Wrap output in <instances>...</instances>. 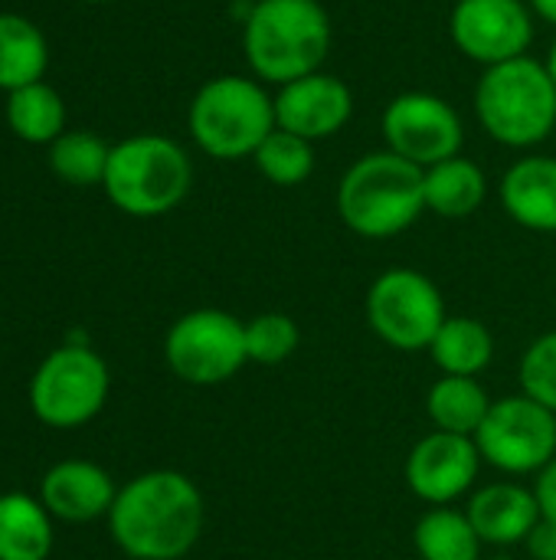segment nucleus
Here are the masks:
<instances>
[{"instance_id":"f257e3e1","label":"nucleus","mask_w":556,"mask_h":560,"mask_svg":"<svg viewBox=\"0 0 556 560\" xmlns=\"http://www.w3.org/2000/svg\"><path fill=\"white\" fill-rule=\"evenodd\" d=\"M206 509L197 482L177 469H151L125 482L108 512L111 541L131 560H180L203 535Z\"/></svg>"},{"instance_id":"f03ea898","label":"nucleus","mask_w":556,"mask_h":560,"mask_svg":"<svg viewBox=\"0 0 556 560\" xmlns=\"http://www.w3.org/2000/svg\"><path fill=\"white\" fill-rule=\"evenodd\" d=\"M249 69L262 82L288 85L321 72L331 49V20L318 0H259L242 23Z\"/></svg>"},{"instance_id":"7ed1b4c3","label":"nucleus","mask_w":556,"mask_h":560,"mask_svg":"<svg viewBox=\"0 0 556 560\" xmlns=\"http://www.w3.org/2000/svg\"><path fill=\"white\" fill-rule=\"evenodd\" d=\"M423 210V167L390 148L357 158L338 184V217L364 240L400 236Z\"/></svg>"},{"instance_id":"20e7f679","label":"nucleus","mask_w":556,"mask_h":560,"mask_svg":"<svg viewBox=\"0 0 556 560\" xmlns=\"http://www.w3.org/2000/svg\"><path fill=\"white\" fill-rule=\"evenodd\" d=\"M193 184L187 151L164 135H134L111 144L105 167V197L128 217L151 220L184 203Z\"/></svg>"},{"instance_id":"39448f33","label":"nucleus","mask_w":556,"mask_h":560,"mask_svg":"<svg viewBox=\"0 0 556 560\" xmlns=\"http://www.w3.org/2000/svg\"><path fill=\"white\" fill-rule=\"evenodd\" d=\"M482 128L508 148H534L556 125V85L544 62L518 56L488 66L475 85Z\"/></svg>"},{"instance_id":"423d86ee","label":"nucleus","mask_w":556,"mask_h":560,"mask_svg":"<svg viewBox=\"0 0 556 560\" xmlns=\"http://www.w3.org/2000/svg\"><path fill=\"white\" fill-rule=\"evenodd\" d=\"M187 125L203 154L216 161L252 158L275 131V98L256 79L216 75L193 95Z\"/></svg>"},{"instance_id":"0eeeda50","label":"nucleus","mask_w":556,"mask_h":560,"mask_svg":"<svg viewBox=\"0 0 556 560\" xmlns=\"http://www.w3.org/2000/svg\"><path fill=\"white\" fill-rule=\"evenodd\" d=\"M111 374L102 354L88 345H59L49 351L29 381V410L43 427L75 430L95 420L108 400Z\"/></svg>"},{"instance_id":"6e6552de","label":"nucleus","mask_w":556,"mask_h":560,"mask_svg":"<svg viewBox=\"0 0 556 560\" xmlns=\"http://www.w3.org/2000/svg\"><path fill=\"white\" fill-rule=\"evenodd\" d=\"M367 325L393 351H429L436 331L442 328L446 299L439 285L406 266L380 272L367 289Z\"/></svg>"},{"instance_id":"1a4fd4ad","label":"nucleus","mask_w":556,"mask_h":560,"mask_svg":"<svg viewBox=\"0 0 556 560\" xmlns=\"http://www.w3.org/2000/svg\"><path fill=\"white\" fill-rule=\"evenodd\" d=\"M164 361L184 384L216 387L233 381L246 364V322L223 308L180 315L164 338Z\"/></svg>"},{"instance_id":"9d476101","label":"nucleus","mask_w":556,"mask_h":560,"mask_svg":"<svg viewBox=\"0 0 556 560\" xmlns=\"http://www.w3.org/2000/svg\"><path fill=\"white\" fill-rule=\"evenodd\" d=\"M475 446L482 463L508 476L541 472L556 459V413L528 394L501 397L475 433Z\"/></svg>"},{"instance_id":"9b49d317","label":"nucleus","mask_w":556,"mask_h":560,"mask_svg":"<svg viewBox=\"0 0 556 560\" xmlns=\"http://www.w3.org/2000/svg\"><path fill=\"white\" fill-rule=\"evenodd\" d=\"M387 148L416 167H433L462 151V118L459 112L433 92H403L383 108Z\"/></svg>"},{"instance_id":"f8f14e48","label":"nucleus","mask_w":556,"mask_h":560,"mask_svg":"<svg viewBox=\"0 0 556 560\" xmlns=\"http://www.w3.org/2000/svg\"><path fill=\"white\" fill-rule=\"evenodd\" d=\"M449 33L462 56L488 69L528 56L534 20L524 0H459L452 7Z\"/></svg>"},{"instance_id":"ddd939ff","label":"nucleus","mask_w":556,"mask_h":560,"mask_svg":"<svg viewBox=\"0 0 556 560\" xmlns=\"http://www.w3.org/2000/svg\"><path fill=\"white\" fill-rule=\"evenodd\" d=\"M478 469L482 453L472 436L433 430L406 456V486L419 502L442 509L472 492Z\"/></svg>"},{"instance_id":"4468645a","label":"nucleus","mask_w":556,"mask_h":560,"mask_svg":"<svg viewBox=\"0 0 556 560\" xmlns=\"http://www.w3.org/2000/svg\"><path fill=\"white\" fill-rule=\"evenodd\" d=\"M354 112L351 89L328 72L301 75L275 95V128L301 135L308 141H321L338 135Z\"/></svg>"},{"instance_id":"2eb2a0df","label":"nucleus","mask_w":556,"mask_h":560,"mask_svg":"<svg viewBox=\"0 0 556 560\" xmlns=\"http://www.w3.org/2000/svg\"><path fill=\"white\" fill-rule=\"evenodd\" d=\"M115 495V479L88 459L56 463L39 482V502L46 505V512L69 525L108 518Z\"/></svg>"},{"instance_id":"dca6fc26","label":"nucleus","mask_w":556,"mask_h":560,"mask_svg":"<svg viewBox=\"0 0 556 560\" xmlns=\"http://www.w3.org/2000/svg\"><path fill=\"white\" fill-rule=\"evenodd\" d=\"M465 515L472 518L482 545L511 548L524 545L534 525L541 522V505L534 489L518 482H492L472 492Z\"/></svg>"},{"instance_id":"f3484780","label":"nucleus","mask_w":556,"mask_h":560,"mask_svg":"<svg viewBox=\"0 0 556 560\" xmlns=\"http://www.w3.org/2000/svg\"><path fill=\"white\" fill-rule=\"evenodd\" d=\"M508 217L534 233H556V158L528 154L514 161L501 180Z\"/></svg>"},{"instance_id":"a211bd4d","label":"nucleus","mask_w":556,"mask_h":560,"mask_svg":"<svg viewBox=\"0 0 556 560\" xmlns=\"http://www.w3.org/2000/svg\"><path fill=\"white\" fill-rule=\"evenodd\" d=\"M423 194H426V210H433L436 217L465 220L485 203L488 180L475 161L456 154L423 171Z\"/></svg>"},{"instance_id":"6ab92c4d","label":"nucleus","mask_w":556,"mask_h":560,"mask_svg":"<svg viewBox=\"0 0 556 560\" xmlns=\"http://www.w3.org/2000/svg\"><path fill=\"white\" fill-rule=\"evenodd\" d=\"M52 551V515L23 492L0 495V560H46Z\"/></svg>"},{"instance_id":"aec40b11","label":"nucleus","mask_w":556,"mask_h":560,"mask_svg":"<svg viewBox=\"0 0 556 560\" xmlns=\"http://www.w3.org/2000/svg\"><path fill=\"white\" fill-rule=\"evenodd\" d=\"M433 364L449 377H478L495 358V338L485 322L449 315L429 345Z\"/></svg>"},{"instance_id":"412c9836","label":"nucleus","mask_w":556,"mask_h":560,"mask_svg":"<svg viewBox=\"0 0 556 560\" xmlns=\"http://www.w3.org/2000/svg\"><path fill=\"white\" fill-rule=\"evenodd\" d=\"M492 404L495 400L488 397V390L475 377H449V374H442L426 394V413H429L433 427L442 430V433L472 436V440L482 430Z\"/></svg>"},{"instance_id":"4be33fe9","label":"nucleus","mask_w":556,"mask_h":560,"mask_svg":"<svg viewBox=\"0 0 556 560\" xmlns=\"http://www.w3.org/2000/svg\"><path fill=\"white\" fill-rule=\"evenodd\" d=\"M46 66L49 46L43 30L20 13H0V92L39 82Z\"/></svg>"},{"instance_id":"5701e85b","label":"nucleus","mask_w":556,"mask_h":560,"mask_svg":"<svg viewBox=\"0 0 556 560\" xmlns=\"http://www.w3.org/2000/svg\"><path fill=\"white\" fill-rule=\"evenodd\" d=\"M7 128L26 144H52L66 131V102L49 82H29L7 92Z\"/></svg>"},{"instance_id":"b1692460","label":"nucleus","mask_w":556,"mask_h":560,"mask_svg":"<svg viewBox=\"0 0 556 560\" xmlns=\"http://www.w3.org/2000/svg\"><path fill=\"white\" fill-rule=\"evenodd\" d=\"M413 548L419 560H478L482 538L465 512L442 505V509H429L416 522Z\"/></svg>"},{"instance_id":"393cba45","label":"nucleus","mask_w":556,"mask_h":560,"mask_svg":"<svg viewBox=\"0 0 556 560\" xmlns=\"http://www.w3.org/2000/svg\"><path fill=\"white\" fill-rule=\"evenodd\" d=\"M108 154L111 144H105L102 138L88 131H62L49 144V167L59 180L72 187H92L105 180Z\"/></svg>"},{"instance_id":"a878e982","label":"nucleus","mask_w":556,"mask_h":560,"mask_svg":"<svg viewBox=\"0 0 556 560\" xmlns=\"http://www.w3.org/2000/svg\"><path fill=\"white\" fill-rule=\"evenodd\" d=\"M315 141L301 138V135H292L285 128H275L262 144L259 151L252 154L259 174L265 180H272L275 187H298L311 177L315 171Z\"/></svg>"},{"instance_id":"bb28decb","label":"nucleus","mask_w":556,"mask_h":560,"mask_svg":"<svg viewBox=\"0 0 556 560\" xmlns=\"http://www.w3.org/2000/svg\"><path fill=\"white\" fill-rule=\"evenodd\" d=\"M301 331L292 315L285 312H265L246 322V354L252 364H285L298 351Z\"/></svg>"},{"instance_id":"cd10ccee","label":"nucleus","mask_w":556,"mask_h":560,"mask_svg":"<svg viewBox=\"0 0 556 560\" xmlns=\"http://www.w3.org/2000/svg\"><path fill=\"white\" fill-rule=\"evenodd\" d=\"M518 381H521V394H528L531 400L556 413V331H547L528 345L518 368Z\"/></svg>"},{"instance_id":"c85d7f7f","label":"nucleus","mask_w":556,"mask_h":560,"mask_svg":"<svg viewBox=\"0 0 556 560\" xmlns=\"http://www.w3.org/2000/svg\"><path fill=\"white\" fill-rule=\"evenodd\" d=\"M524 545L534 560H556V522L541 515V522L534 525V532L528 535Z\"/></svg>"},{"instance_id":"c756f323","label":"nucleus","mask_w":556,"mask_h":560,"mask_svg":"<svg viewBox=\"0 0 556 560\" xmlns=\"http://www.w3.org/2000/svg\"><path fill=\"white\" fill-rule=\"evenodd\" d=\"M534 495H537V505H541V515L556 522V459L537 472V482H534Z\"/></svg>"},{"instance_id":"7c9ffc66","label":"nucleus","mask_w":556,"mask_h":560,"mask_svg":"<svg viewBox=\"0 0 556 560\" xmlns=\"http://www.w3.org/2000/svg\"><path fill=\"white\" fill-rule=\"evenodd\" d=\"M531 3V10L541 16V20H547V23H554L556 26V0H528Z\"/></svg>"},{"instance_id":"2f4dec72","label":"nucleus","mask_w":556,"mask_h":560,"mask_svg":"<svg viewBox=\"0 0 556 560\" xmlns=\"http://www.w3.org/2000/svg\"><path fill=\"white\" fill-rule=\"evenodd\" d=\"M544 66H547V72H551V79H554V85H556V43L551 46V56H547V62H544Z\"/></svg>"},{"instance_id":"473e14b6","label":"nucleus","mask_w":556,"mask_h":560,"mask_svg":"<svg viewBox=\"0 0 556 560\" xmlns=\"http://www.w3.org/2000/svg\"><path fill=\"white\" fill-rule=\"evenodd\" d=\"M82 3H108V0H82Z\"/></svg>"},{"instance_id":"72a5a7b5","label":"nucleus","mask_w":556,"mask_h":560,"mask_svg":"<svg viewBox=\"0 0 556 560\" xmlns=\"http://www.w3.org/2000/svg\"><path fill=\"white\" fill-rule=\"evenodd\" d=\"M249 3H259V0H249Z\"/></svg>"}]
</instances>
